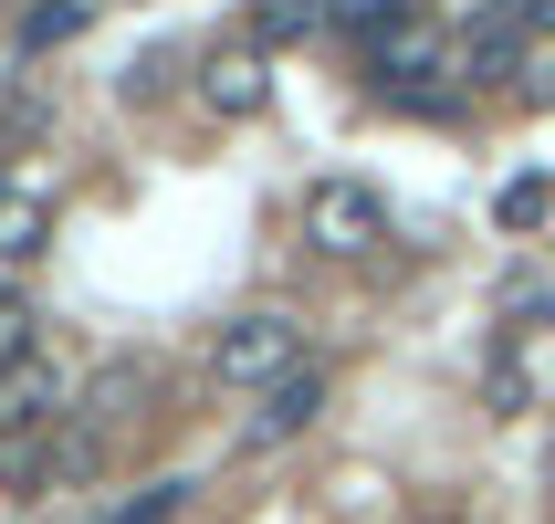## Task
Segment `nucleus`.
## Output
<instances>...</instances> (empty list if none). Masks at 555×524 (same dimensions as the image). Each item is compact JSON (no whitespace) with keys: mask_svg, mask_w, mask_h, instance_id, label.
Listing matches in <instances>:
<instances>
[{"mask_svg":"<svg viewBox=\"0 0 555 524\" xmlns=\"http://www.w3.org/2000/svg\"><path fill=\"white\" fill-rule=\"evenodd\" d=\"M0 189H11V168H0Z\"/></svg>","mask_w":555,"mask_h":524,"instance_id":"nucleus-16","label":"nucleus"},{"mask_svg":"<svg viewBox=\"0 0 555 524\" xmlns=\"http://www.w3.org/2000/svg\"><path fill=\"white\" fill-rule=\"evenodd\" d=\"M53 252V189H0V273Z\"/></svg>","mask_w":555,"mask_h":524,"instance_id":"nucleus-8","label":"nucleus"},{"mask_svg":"<svg viewBox=\"0 0 555 524\" xmlns=\"http://www.w3.org/2000/svg\"><path fill=\"white\" fill-rule=\"evenodd\" d=\"M22 357H42V315L31 294H0V368H22Z\"/></svg>","mask_w":555,"mask_h":524,"instance_id":"nucleus-12","label":"nucleus"},{"mask_svg":"<svg viewBox=\"0 0 555 524\" xmlns=\"http://www.w3.org/2000/svg\"><path fill=\"white\" fill-rule=\"evenodd\" d=\"M294 220H305V242L325 252V263H367L377 242H388V200H377L367 179H305V200H294Z\"/></svg>","mask_w":555,"mask_h":524,"instance_id":"nucleus-2","label":"nucleus"},{"mask_svg":"<svg viewBox=\"0 0 555 524\" xmlns=\"http://www.w3.org/2000/svg\"><path fill=\"white\" fill-rule=\"evenodd\" d=\"M262 94H273V74H262L251 42H231V53L199 63V105H210V116H262Z\"/></svg>","mask_w":555,"mask_h":524,"instance_id":"nucleus-6","label":"nucleus"},{"mask_svg":"<svg viewBox=\"0 0 555 524\" xmlns=\"http://www.w3.org/2000/svg\"><path fill=\"white\" fill-rule=\"evenodd\" d=\"M503 336L525 346V336H555V283L525 273V283H503Z\"/></svg>","mask_w":555,"mask_h":524,"instance_id":"nucleus-9","label":"nucleus"},{"mask_svg":"<svg viewBox=\"0 0 555 524\" xmlns=\"http://www.w3.org/2000/svg\"><path fill=\"white\" fill-rule=\"evenodd\" d=\"M305 22H314V0H262V11H251V31H262V42H294Z\"/></svg>","mask_w":555,"mask_h":524,"instance_id":"nucleus-15","label":"nucleus"},{"mask_svg":"<svg viewBox=\"0 0 555 524\" xmlns=\"http://www.w3.org/2000/svg\"><path fill=\"white\" fill-rule=\"evenodd\" d=\"M482 399H493V420H525V409H534V368L514 357V346H493V368H482Z\"/></svg>","mask_w":555,"mask_h":524,"instance_id":"nucleus-10","label":"nucleus"},{"mask_svg":"<svg viewBox=\"0 0 555 524\" xmlns=\"http://www.w3.org/2000/svg\"><path fill=\"white\" fill-rule=\"evenodd\" d=\"M74 22H85V0H42V11L22 22V53H42V42H63Z\"/></svg>","mask_w":555,"mask_h":524,"instance_id":"nucleus-14","label":"nucleus"},{"mask_svg":"<svg viewBox=\"0 0 555 524\" xmlns=\"http://www.w3.org/2000/svg\"><path fill=\"white\" fill-rule=\"evenodd\" d=\"M63 420H74V378L53 368V346L0 368V440H53Z\"/></svg>","mask_w":555,"mask_h":524,"instance_id":"nucleus-3","label":"nucleus"},{"mask_svg":"<svg viewBox=\"0 0 555 524\" xmlns=\"http://www.w3.org/2000/svg\"><path fill=\"white\" fill-rule=\"evenodd\" d=\"M147 368H137V357H105V368L85 378V388H74V431L85 440H116V431H137V420H147Z\"/></svg>","mask_w":555,"mask_h":524,"instance_id":"nucleus-4","label":"nucleus"},{"mask_svg":"<svg viewBox=\"0 0 555 524\" xmlns=\"http://www.w3.org/2000/svg\"><path fill=\"white\" fill-rule=\"evenodd\" d=\"M493 220H503V231H545V220H555V179H545V168H525V179L493 200Z\"/></svg>","mask_w":555,"mask_h":524,"instance_id":"nucleus-11","label":"nucleus"},{"mask_svg":"<svg viewBox=\"0 0 555 524\" xmlns=\"http://www.w3.org/2000/svg\"><path fill=\"white\" fill-rule=\"evenodd\" d=\"M294 368H305V315H283V305H251V315H231V325L210 336V378L242 388V399L283 388Z\"/></svg>","mask_w":555,"mask_h":524,"instance_id":"nucleus-1","label":"nucleus"},{"mask_svg":"<svg viewBox=\"0 0 555 524\" xmlns=\"http://www.w3.org/2000/svg\"><path fill=\"white\" fill-rule=\"evenodd\" d=\"M314 420H325V368H294L283 388H262L242 420V451H283V440H305Z\"/></svg>","mask_w":555,"mask_h":524,"instance_id":"nucleus-5","label":"nucleus"},{"mask_svg":"<svg viewBox=\"0 0 555 524\" xmlns=\"http://www.w3.org/2000/svg\"><path fill=\"white\" fill-rule=\"evenodd\" d=\"M440 74H451V42L420 22H399L388 42H377V85H399V94H440Z\"/></svg>","mask_w":555,"mask_h":524,"instance_id":"nucleus-7","label":"nucleus"},{"mask_svg":"<svg viewBox=\"0 0 555 524\" xmlns=\"http://www.w3.org/2000/svg\"><path fill=\"white\" fill-rule=\"evenodd\" d=\"M430 524H451V514H430Z\"/></svg>","mask_w":555,"mask_h":524,"instance_id":"nucleus-17","label":"nucleus"},{"mask_svg":"<svg viewBox=\"0 0 555 524\" xmlns=\"http://www.w3.org/2000/svg\"><path fill=\"white\" fill-rule=\"evenodd\" d=\"M179 494H189V483H147V494L105 503V524H168V514H179Z\"/></svg>","mask_w":555,"mask_h":524,"instance_id":"nucleus-13","label":"nucleus"}]
</instances>
